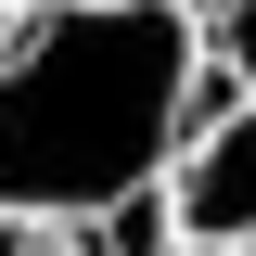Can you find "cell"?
<instances>
[{
  "label": "cell",
  "instance_id": "cell-1",
  "mask_svg": "<svg viewBox=\"0 0 256 256\" xmlns=\"http://www.w3.org/2000/svg\"><path fill=\"white\" fill-rule=\"evenodd\" d=\"M205 102L218 64L192 0H26L0 26V230L90 244L166 192Z\"/></svg>",
  "mask_w": 256,
  "mask_h": 256
},
{
  "label": "cell",
  "instance_id": "cell-2",
  "mask_svg": "<svg viewBox=\"0 0 256 256\" xmlns=\"http://www.w3.org/2000/svg\"><path fill=\"white\" fill-rule=\"evenodd\" d=\"M166 230L180 256H256V102L218 90L166 166Z\"/></svg>",
  "mask_w": 256,
  "mask_h": 256
},
{
  "label": "cell",
  "instance_id": "cell-3",
  "mask_svg": "<svg viewBox=\"0 0 256 256\" xmlns=\"http://www.w3.org/2000/svg\"><path fill=\"white\" fill-rule=\"evenodd\" d=\"M205 13V64H218V90L256 102V0H192Z\"/></svg>",
  "mask_w": 256,
  "mask_h": 256
},
{
  "label": "cell",
  "instance_id": "cell-4",
  "mask_svg": "<svg viewBox=\"0 0 256 256\" xmlns=\"http://www.w3.org/2000/svg\"><path fill=\"white\" fill-rule=\"evenodd\" d=\"M0 256H26V230H0Z\"/></svg>",
  "mask_w": 256,
  "mask_h": 256
},
{
  "label": "cell",
  "instance_id": "cell-5",
  "mask_svg": "<svg viewBox=\"0 0 256 256\" xmlns=\"http://www.w3.org/2000/svg\"><path fill=\"white\" fill-rule=\"evenodd\" d=\"M13 13H26V0H0V26H13Z\"/></svg>",
  "mask_w": 256,
  "mask_h": 256
},
{
  "label": "cell",
  "instance_id": "cell-6",
  "mask_svg": "<svg viewBox=\"0 0 256 256\" xmlns=\"http://www.w3.org/2000/svg\"><path fill=\"white\" fill-rule=\"evenodd\" d=\"M26 256H38V244H26Z\"/></svg>",
  "mask_w": 256,
  "mask_h": 256
}]
</instances>
